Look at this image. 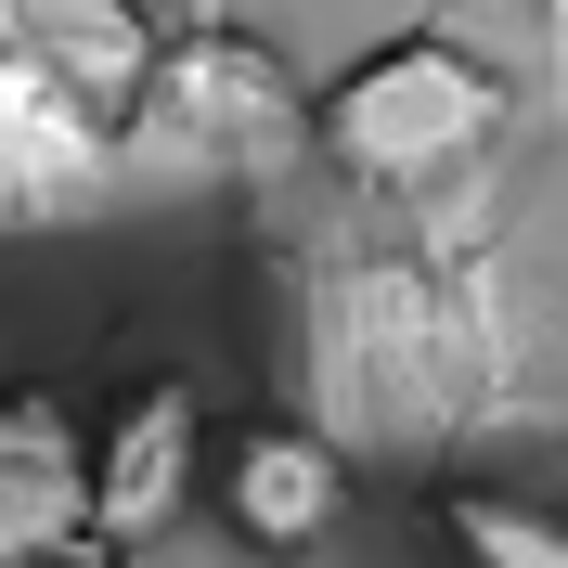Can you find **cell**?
<instances>
[{"label":"cell","mask_w":568,"mask_h":568,"mask_svg":"<svg viewBox=\"0 0 568 568\" xmlns=\"http://www.w3.org/2000/svg\"><path fill=\"white\" fill-rule=\"evenodd\" d=\"M504 130H517V78L453 27H400L311 91V142L336 155V181L388 194V207H426V194L478 181L504 155Z\"/></svg>","instance_id":"6da1fadb"},{"label":"cell","mask_w":568,"mask_h":568,"mask_svg":"<svg viewBox=\"0 0 568 568\" xmlns=\"http://www.w3.org/2000/svg\"><path fill=\"white\" fill-rule=\"evenodd\" d=\"M478 362H465V311L453 284L414 272V258H362V272L323 284V439L362 453V439H453Z\"/></svg>","instance_id":"7a4b0ae2"},{"label":"cell","mask_w":568,"mask_h":568,"mask_svg":"<svg viewBox=\"0 0 568 568\" xmlns=\"http://www.w3.org/2000/svg\"><path fill=\"white\" fill-rule=\"evenodd\" d=\"M297 91L272 78V52L233 27H194V39H155V65H142L130 116H116V155H207V169H272L284 142H297Z\"/></svg>","instance_id":"3957f363"},{"label":"cell","mask_w":568,"mask_h":568,"mask_svg":"<svg viewBox=\"0 0 568 568\" xmlns=\"http://www.w3.org/2000/svg\"><path fill=\"white\" fill-rule=\"evenodd\" d=\"M194 504H220V530L258 568H311L349 530V453L311 414H246L233 439H207V491Z\"/></svg>","instance_id":"277c9868"},{"label":"cell","mask_w":568,"mask_h":568,"mask_svg":"<svg viewBox=\"0 0 568 568\" xmlns=\"http://www.w3.org/2000/svg\"><path fill=\"white\" fill-rule=\"evenodd\" d=\"M207 491V414L181 375H142L116 388V414L91 426V568L104 556H142V542H169Z\"/></svg>","instance_id":"5b68a950"},{"label":"cell","mask_w":568,"mask_h":568,"mask_svg":"<svg viewBox=\"0 0 568 568\" xmlns=\"http://www.w3.org/2000/svg\"><path fill=\"white\" fill-rule=\"evenodd\" d=\"M0 568H91V414L0 388Z\"/></svg>","instance_id":"8992f818"},{"label":"cell","mask_w":568,"mask_h":568,"mask_svg":"<svg viewBox=\"0 0 568 568\" xmlns=\"http://www.w3.org/2000/svg\"><path fill=\"white\" fill-rule=\"evenodd\" d=\"M116 181V130L78 104L65 78L0 39V233L13 220H65Z\"/></svg>","instance_id":"52a82bcc"},{"label":"cell","mask_w":568,"mask_h":568,"mask_svg":"<svg viewBox=\"0 0 568 568\" xmlns=\"http://www.w3.org/2000/svg\"><path fill=\"white\" fill-rule=\"evenodd\" d=\"M439 542L465 568H568V504L556 491H504V478H465L439 491Z\"/></svg>","instance_id":"ba28073f"}]
</instances>
